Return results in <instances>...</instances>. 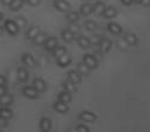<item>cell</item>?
<instances>
[{
  "mask_svg": "<svg viewBox=\"0 0 150 132\" xmlns=\"http://www.w3.org/2000/svg\"><path fill=\"white\" fill-rule=\"evenodd\" d=\"M5 29L12 34V35H15L18 32H19V26L16 25V22L14 20H7L5 22Z\"/></svg>",
  "mask_w": 150,
  "mask_h": 132,
  "instance_id": "obj_1",
  "label": "cell"
},
{
  "mask_svg": "<svg viewBox=\"0 0 150 132\" xmlns=\"http://www.w3.org/2000/svg\"><path fill=\"white\" fill-rule=\"evenodd\" d=\"M83 62L89 67V68H96L97 67V60L93 54H86L83 57Z\"/></svg>",
  "mask_w": 150,
  "mask_h": 132,
  "instance_id": "obj_2",
  "label": "cell"
},
{
  "mask_svg": "<svg viewBox=\"0 0 150 132\" xmlns=\"http://www.w3.org/2000/svg\"><path fill=\"white\" fill-rule=\"evenodd\" d=\"M22 92L27 98H30V99L38 98V90L34 86H26V87H23Z\"/></svg>",
  "mask_w": 150,
  "mask_h": 132,
  "instance_id": "obj_3",
  "label": "cell"
},
{
  "mask_svg": "<svg viewBox=\"0 0 150 132\" xmlns=\"http://www.w3.org/2000/svg\"><path fill=\"white\" fill-rule=\"evenodd\" d=\"M54 6L56 7V9L61 11V12H66L70 8V5L66 1V0H55L54 1Z\"/></svg>",
  "mask_w": 150,
  "mask_h": 132,
  "instance_id": "obj_4",
  "label": "cell"
},
{
  "mask_svg": "<svg viewBox=\"0 0 150 132\" xmlns=\"http://www.w3.org/2000/svg\"><path fill=\"white\" fill-rule=\"evenodd\" d=\"M80 119H81V120H84V121H87V123H93V121L96 120V116H95L94 113H91V112L83 111V112H81V114H80Z\"/></svg>",
  "mask_w": 150,
  "mask_h": 132,
  "instance_id": "obj_5",
  "label": "cell"
},
{
  "mask_svg": "<svg viewBox=\"0 0 150 132\" xmlns=\"http://www.w3.org/2000/svg\"><path fill=\"white\" fill-rule=\"evenodd\" d=\"M70 61H71V58H70V55L67 54V53H64V54H62L61 57L57 58V64H59V66H61V67L68 66V65L70 64Z\"/></svg>",
  "mask_w": 150,
  "mask_h": 132,
  "instance_id": "obj_6",
  "label": "cell"
},
{
  "mask_svg": "<svg viewBox=\"0 0 150 132\" xmlns=\"http://www.w3.org/2000/svg\"><path fill=\"white\" fill-rule=\"evenodd\" d=\"M56 46H57V39H56V38H54V37L47 38V40H46V42H45V47H46V50H48V51H53Z\"/></svg>",
  "mask_w": 150,
  "mask_h": 132,
  "instance_id": "obj_7",
  "label": "cell"
},
{
  "mask_svg": "<svg viewBox=\"0 0 150 132\" xmlns=\"http://www.w3.org/2000/svg\"><path fill=\"white\" fill-rule=\"evenodd\" d=\"M13 103V97L12 94H4L0 97V105L4 106V107H8L11 104Z\"/></svg>",
  "mask_w": 150,
  "mask_h": 132,
  "instance_id": "obj_8",
  "label": "cell"
},
{
  "mask_svg": "<svg viewBox=\"0 0 150 132\" xmlns=\"http://www.w3.org/2000/svg\"><path fill=\"white\" fill-rule=\"evenodd\" d=\"M22 62H23L26 66H28V67H35V65H36L34 58H33L30 54H27V53L22 55Z\"/></svg>",
  "mask_w": 150,
  "mask_h": 132,
  "instance_id": "obj_9",
  "label": "cell"
},
{
  "mask_svg": "<svg viewBox=\"0 0 150 132\" xmlns=\"http://www.w3.org/2000/svg\"><path fill=\"white\" fill-rule=\"evenodd\" d=\"M110 47H111V41L109 39H107V38L101 39V41H100V50H101V52L105 53V52H108L110 50Z\"/></svg>",
  "mask_w": 150,
  "mask_h": 132,
  "instance_id": "obj_10",
  "label": "cell"
},
{
  "mask_svg": "<svg viewBox=\"0 0 150 132\" xmlns=\"http://www.w3.org/2000/svg\"><path fill=\"white\" fill-rule=\"evenodd\" d=\"M34 87L38 90V92H43V91H46L47 85L41 78H36V79H34Z\"/></svg>",
  "mask_w": 150,
  "mask_h": 132,
  "instance_id": "obj_11",
  "label": "cell"
},
{
  "mask_svg": "<svg viewBox=\"0 0 150 132\" xmlns=\"http://www.w3.org/2000/svg\"><path fill=\"white\" fill-rule=\"evenodd\" d=\"M68 79L73 84H77L81 81V74L76 71H70V72H68Z\"/></svg>",
  "mask_w": 150,
  "mask_h": 132,
  "instance_id": "obj_12",
  "label": "cell"
},
{
  "mask_svg": "<svg viewBox=\"0 0 150 132\" xmlns=\"http://www.w3.org/2000/svg\"><path fill=\"white\" fill-rule=\"evenodd\" d=\"M108 31H109L110 33L115 34V35H118V34L122 33V28H121V26L117 25V24H115V22H110V24L108 25Z\"/></svg>",
  "mask_w": 150,
  "mask_h": 132,
  "instance_id": "obj_13",
  "label": "cell"
},
{
  "mask_svg": "<svg viewBox=\"0 0 150 132\" xmlns=\"http://www.w3.org/2000/svg\"><path fill=\"white\" fill-rule=\"evenodd\" d=\"M27 79H28V72H27V70L25 67H20L18 70V80L21 81V82H23Z\"/></svg>",
  "mask_w": 150,
  "mask_h": 132,
  "instance_id": "obj_14",
  "label": "cell"
},
{
  "mask_svg": "<svg viewBox=\"0 0 150 132\" xmlns=\"http://www.w3.org/2000/svg\"><path fill=\"white\" fill-rule=\"evenodd\" d=\"M54 108L57 111V112H60V113H66L67 111H68V106H67V104L66 103H63V101H56L55 104H54Z\"/></svg>",
  "mask_w": 150,
  "mask_h": 132,
  "instance_id": "obj_15",
  "label": "cell"
},
{
  "mask_svg": "<svg viewBox=\"0 0 150 132\" xmlns=\"http://www.w3.org/2000/svg\"><path fill=\"white\" fill-rule=\"evenodd\" d=\"M104 4L102 2V1H97L95 5H94V7H93V12L96 14V15H101V14H103V11H104Z\"/></svg>",
  "mask_w": 150,
  "mask_h": 132,
  "instance_id": "obj_16",
  "label": "cell"
},
{
  "mask_svg": "<svg viewBox=\"0 0 150 132\" xmlns=\"http://www.w3.org/2000/svg\"><path fill=\"white\" fill-rule=\"evenodd\" d=\"M80 12H81L82 15L87 16V15H89V14L93 13V6L90 4H83L81 6V8H80Z\"/></svg>",
  "mask_w": 150,
  "mask_h": 132,
  "instance_id": "obj_17",
  "label": "cell"
},
{
  "mask_svg": "<svg viewBox=\"0 0 150 132\" xmlns=\"http://www.w3.org/2000/svg\"><path fill=\"white\" fill-rule=\"evenodd\" d=\"M116 8H114V7H105L104 8V11H103V16L104 18H114L115 15H116Z\"/></svg>",
  "mask_w": 150,
  "mask_h": 132,
  "instance_id": "obj_18",
  "label": "cell"
},
{
  "mask_svg": "<svg viewBox=\"0 0 150 132\" xmlns=\"http://www.w3.org/2000/svg\"><path fill=\"white\" fill-rule=\"evenodd\" d=\"M77 44H79V46L80 47H82V48H88L89 46H90V40L87 38V37H80L79 39H77Z\"/></svg>",
  "mask_w": 150,
  "mask_h": 132,
  "instance_id": "obj_19",
  "label": "cell"
},
{
  "mask_svg": "<svg viewBox=\"0 0 150 132\" xmlns=\"http://www.w3.org/2000/svg\"><path fill=\"white\" fill-rule=\"evenodd\" d=\"M52 127V124H50V120L47 119V118H43L40 123V128L43 131V132H48Z\"/></svg>",
  "mask_w": 150,
  "mask_h": 132,
  "instance_id": "obj_20",
  "label": "cell"
},
{
  "mask_svg": "<svg viewBox=\"0 0 150 132\" xmlns=\"http://www.w3.org/2000/svg\"><path fill=\"white\" fill-rule=\"evenodd\" d=\"M39 33H40L39 27L33 26V27H30V28L27 31V38H28V39H34Z\"/></svg>",
  "mask_w": 150,
  "mask_h": 132,
  "instance_id": "obj_21",
  "label": "cell"
},
{
  "mask_svg": "<svg viewBox=\"0 0 150 132\" xmlns=\"http://www.w3.org/2000/svg\"><path fill=\"white\" fill-rule=\"evenodd\" d=\"M62 39H63L64 41H67V42H70V41H73V39H74V33H73L70 29H64V31L62 32Z\"/></svg>",
  "mask_w": 150,
  "mask_h": 132,
  "instance_id": "obj_22",
  "label": "cell"
},
{
  "mask_svg": "<svg viewBox=\"0 0 150 132\" xmlns=\"http://www.w3.org/2000/svg\"><path fill=\"white\" fill-rule=\"evenodd\" d=\"M89 71H90V68H89L84 62H81V64L77 65V72H79L80 74L87 75V74H89Z\"/></svg>",
  "mask_w": 150,
  "mask_h": 132,
  "instance_id": "obj_23",
  "label": "cell"
},
{
  "mask_svg": "<svg viewBox=\"0 0 150 132\" xmlns=\"http://www.w3.org/2000/svg\"><path fill=\"white\" fill-rule=\"evenodd\" d=\"M59 100L60 101H63V103H66V104H68L70 100H71V95H70V93L69 92H62V93H60L59 94Z\"/></svg>",
  "mask_w": 150,
  "mask_h": 132,
  "instance_id": "obj_24",
  "label": "cell"
},
{
  "mask_svg": "<svg viewBox=\"0 0 150 132\" xmlns=\"http://www.w3.org/2000/svg\"><path fill=\"white\" fill-rule=\"evenodd\" d=\"M34 42H35V45H42V44H45L46 42V40H47V37L43 34V33H39L34 39Z\"/></svg>",
  "mask_w": 150,
  "mask_h": 132,
  "instance_id": "obj_25",
  "label": "cell"
},
{
  "mask_svg": "<svg viewBox=\"0 0 150 132\" xmlns=\"http://www.w3.org/2000/svg\"><path fill=\"white\" fill-rule=\"evenodd\" d=\"M63 88L66 92H69V93H73L75 92V84H73L71 81H64L63 82Z\"/></svg>",
  "mask_w": 150,
  "mask_h": 132,
  "instance_id": "obj_26",
  "label": "cell"
},
{
  "mask_svg": "<svg viewBox=\"0 0 150 132\" xmlns=\"http://www.w3.org/2000/svg\"><path fill=\"white\" fill-rule=\"evenodd\" d=\"M0 117H2L5 119H9V118H12V111L8 107L0 108Z\"/></svg>",
  "mask_w": 150,
  "mask_h": 132,
  "instance_id": "obj_27",
  "label": "cell"
},
{
  "mask_svg": "<svg viewBox=\"0 0 150 132\" xmlns=\"http://www.w3.org/2000/svg\"><path fill=\"white\" fill-rule=\"evenodd\" d=\"M23 4V0H13L11 4H9V8L12 11H18Z\"/></svg>",
  "mask_w": 150,
  "mask_h": 132,
  "instance_id": "obj_28",
  "label": "cell"
},
{
  "mask_svg": "<svg viewBox=\"0 0 150 132\" xmlns=\"http://www.w3.org/2000/svg\"><path fill=\"white\" fill-rule=\"evenodd\" d=\"M124 40L128 42V45H135L137 42V38L135 34H131V33H128L124 38Z\"/></svg>",
  "mask_w": 150,
  "mask_h": 132,
  "instance_id": "obj_29",
  "label": "cell"
},
{
  "mask_svg": "<svg viewBox=\"0 0 150 132\" xmlns=\"http://www.w3.org/2000/svg\"><path fill=\"white\" fill-rule=\"evenodd\" d=\"M67 19H68V21H70V22H75V21L79 20V13H77V12H74V11L68 12V13H67Z\"/></svg>",
  "mask_w": 150,
  "mask_h": 132,
  "instance_id": "obj_30",
  "label": "cell"
},
{
  "mask_svg": "<svg viewBox=\"0 0 150 132\" xmlns=\"http://www.w3.org/2000/svg\"><path fill=\"white\" fill-rule=\"evenodd\" d=\"M53 51H54V57H56V58H59V57H61L62 54L66 53V50H64V47H62V46H56Z\"/></svg>",
  "mask_w": 150,
  "mask_h": 132,
  "instance_id": "obj_31",
  "label": "cell"
},
{
  "mask_svg": "<svg viewBox=\"0 0 150 132\" xmlns=\"http://www.w3.org/2000/svg\"><path fill=\"white\" fill-rule=\"evenodd\" d=\"M84 26H86V28H87L88 31H94V29H96V24H95L94 21H91V20L86 21Z\"/></svg>",
  "mask_w": 150,
  "mask_h": 132,
  "instance_id": "obj_32",
  "label": "cell"
},
{
  "mask_svg": "<svg viewBox=\"0 0 150 132\" xmlns=\"http://www.w3.org/2000/svg\"><path fill=\"white\" fill-rule=\"evenodd\" d=\"M117 46H118L120 48H122V50H125V48H127V46H128V42H127L124 39H123V40H122V39H120V40L117 41Z\"/></svg>",
  "mask_w": 150,
  "mask_h": 132,
  "instance_id": "obj_33",
  "label": "cell"
},
{
  "mask_svg": "<svg viewBox=\"0 0 150 132\" xmlns=\"http://www.w3.org/2000/svg\"><path fill=\"white\" fill-rule=\"evenodd\" d=\"M15 22H16V25L19 26V28H21V27H25V26H26V20H25L23 18H18Z\"/></svg>",
  "mask_w": 150,
  "mask_h": 132,
  "instance_id": "obj_34",
  "label": "cell"
},
{
  "mask_svg": "<svg viewBox=\"0 0 150 132\" xmlns=\"http://www.w3.org/2000/svg\"><path fill=\"white\" fill-rule=\"evenodd\" d=\"M68 29H70L73 33H76V32H79V31H80V27H79V25H76L75 22H71Z\"/></svg>",
  "mask_w": 150,
  "mask_h": 132,
  "instance_id": "obj_35",
  "label": "cell"
},
{
  "mask_svg": "<svg viewBox=\"0 0 150 132\" xmlns=\"http://www.w3.org/2000/svg\"><path fill=\"white\" fill-rule=\"evenodd\" d=\"M76 130H77V132H89V128L84 125H79Z\"/></svg>",
  "mask_w": 150,
  "mask_h": 132,
  "instance_id": "obj_36",
  "label": "cell"
},
{
  "mask_svg": "<svg viewBox=\"0 0 150 132\" xmlns=\"http://www.w3.org/2000/svg\"><path fill=\"white\" fill-rule=\"evenodd\" d=\"M89 40H90V44H94V45H97V44H100V41H101V39H100L97 35L93 37V38L89 39Z\"/></svg>",
  "mask_w": 150,
  "mask_h": 132,
  "instance_id": "obj_37",
  "label": "cell"
},
{
  "mask_svg": "<svg viewBox=\"0 0 150 132\" xmlns=\"http://www.w3.org/2000/svg\"><path fill=\"white\" fill-rule=\"evenodd\" d=\"M27 2H28L30 6H33V7L40 5V0H27Z\"/></svg>",
  "mask_w": 150,
  "mask_h": 132,
  "instance_id": "obj_38",
  "label": "cell"
},
{
  "mask_svg": "<svg viewBox=\"0 0 150 132\" xmlns=\"http://www.w3.org/2000/svg\"><path fill=\"white\" fill-rule=\"evenodd\" d=\"M5 126H7V119L0 117V127H5Z\"/></svg>",
  "mask_w": 150,
  "mask_h": 132,
  "instance_id": "obj_39",
  "label": "cell"
},
{
  "mask_svg": "<svg viewBox=\"0 0 150 132\" xmlns=\"http://www.w3.org/2000/svg\"><path fill=\"white\" fill-rule=\"evenodd\" d=\"M6 92H7L6 86H5V85H0V97L4 95V94H6Z\"/></svg>",
  "mask_w": 150,
  "mask_h": 132,
  "instance_id": "obj_40",
  "label": "cell"
},
{
  "mask_svg": "<svg viewBox=\"0 0 150 132\" xmlns=\"http://www.w3.org/2000/svg\"><path fill=\"white\" fill-rule=\"evenodd\" d=\"M6 84V78L4 75H0V85H5Z\"/></svg>",
  "mask_w": 150,
  "mask_h": 132,
  "instance_id": "obj_41",
  "label": "cell"
},
{
  "mask_svg": "<svg viewBox=\"0 0 150 132\" xmlns=\"http://www.w3.org/2000/svg\"><path fill=\"white\" fill-rule=\"evenodd\" d=\"M12 1H13V0H1L2 5H6V6H9V4H11Z\"/></svg>",
  "mask_w": 150,
  "mask_h": 132,
  "instance_id": "obj_42",
  "label": "cell"
},
{
  "mask_svg": "<svg viewBox=\"0 0 150 132\" xmlns=\"http://www.w3.org/2000/svg\"><path fill=\"white\" fill-rule=\"evenodd\" d=\"M121 1H122V4H123V5H127V6H128V5H130V4L132 2V0H121Z\"/></svg>",
  "mask_w": 150,
  "mask_h": 132,
  "instance_id": "obj_43",
  "label": "cell"
},
{
  "mask_svg": "<svg viewBox=\"0 0 150 132\" xmlns=\"http://www.w3.org/2000/svg\"><path fill=\"white\" fill-rule=\"evenodd\" d=\"M141 2H142L144 6H149V5H150V0H142Z\"/></svg>",
  "mask_w": 150,
  "mask_h": 132,
  "instance_id": "obj_44",
  "label": "cell"
},
{
  "mask_svg": "<svg viewBox=\"0 0 150 132\" xmlns=\"http://www.w3.org/2000/svg\"><path fill=\"white\" fill-rule=\"evenodd\" d=\"M93 55L96 58V60H100V59H101V54H98V53H94Z\"/></svg>",
  "mask_w": 150,
  "mask_h": 132,
  "instance_id": "obj_45",
  "label": "cell"
},
{
  "mask_svg": "<svg viewBox=\"0 0 150 132\" xmlns=\"http://www.w3.org/2000/svg\"><path fill=\"white\" fill-rule=\"evenodd\" d=\"M132 1H134V2H137V4H139L142 0H132Z\"/></svg>",
  "mask_w": 150,
  "mask_h": 132,
  "instance_id": "obj_46",
  "label": "cell"
},
{
  "mask_svg": "<svg viewBox=\"0 0 150 132\" xmlns=\"http://www.w3.org/2000/svg\"><path fill=\"white\" fill-rule=\"evenodd\" d=\"M2 18H4V15H2V13H1V12H0V21H1V20H2Z\"/></svg>",
  "mask_w": 150,
  "mask_h": 132,
  "instance_id": "obj_47",
  "label": "cell"
},
{
  "mask_svg": "<svg viewBox=\"0 0 150 132\" xmlns=\"http://www.w3.org/2000/svg\"><path fill=\"white\" fill-rule=\"evenodd\" d=\"M1 33H2V27L0 26V34H1Z\"/></svg>",
  "mask_w": 150,
  "mask_h": 132,
  "instance_id": "obj_48",
  "label": "cell"
},
{
  "mask_svg": "<svg viewBox=\"0 0 150 132\" xmlns=\"http://www.w3.org/2000/svg\"><path fill=\"white\" fill-rule=\"evenodd\" d=\"M70 132H77V130H73V131H70Z\"/></svg>",
  "mask_w": 150,
  "mask_h": 132,
  "instance_id": "obj_49",
  "label": "cell"
},
{
  "mask_svg": "<svg viewBox=\"0 0 150 132\" xmlns=\"http://www.w3.org/2000/svg\"><path fill=\"white\" fill-rule=\"evenodd\" d=\"M0 132H2V131H1V128H0Z\"/></svg>",
  "mask_w": 150,
  "mask_h": 132,
  "instance_id": "obj_50",
  "label": "cell"
}]
</instances>
